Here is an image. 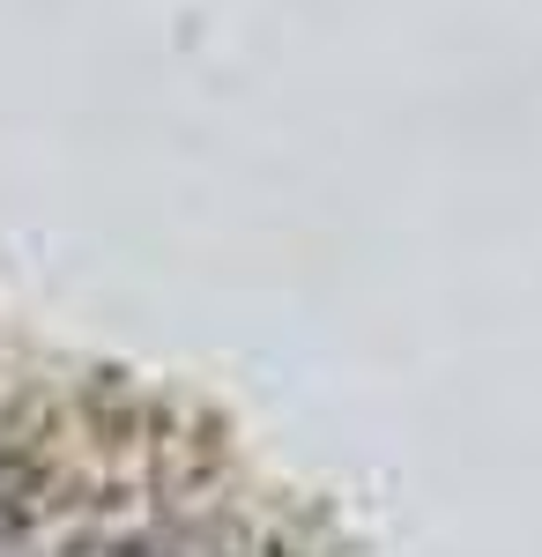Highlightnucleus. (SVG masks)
Segmentation results:
<instances>
[{"instance_id": "nucleus-1", "label": "nucleus", "mask_w": 542, "mask_h": 557, "mask_svg": "<svg viewBox=\"0 0 542 557\" xmlns=\"http://www.w3.org/2000/svg\"><path fill=\"white\" fill-rule=\"evenodd\" d=\"M30 506H38V475L23 469V461H8V454H0V535L30 513Z\"/></svg>"}]
</instances>
